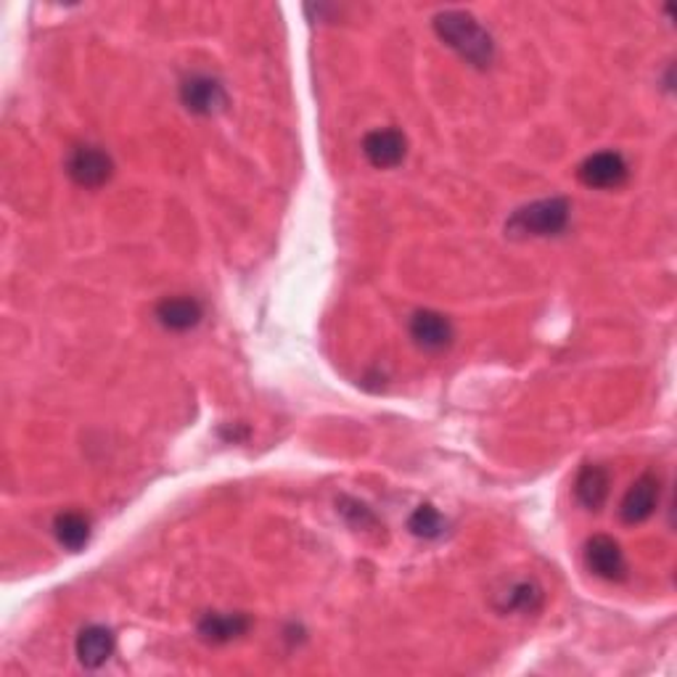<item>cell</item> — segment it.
I'll return each instance as SVG.
<instances>
[{"label":"cell","mask_w":677,"mask_h":677,"mask_svg":"<svg viewBox=\"0 0 677 677\" xmlns=\"http://www.w3.org/2000/svg\"><path fill=\"white\" fill-rule=\"evenodd\" d=\"M252 619L246 617V614H205L199 622V635L201 641L214 643V645H223L236 641V638L246 635V630H249Z\"/></svg>","instance_id":"12"},{"label":"cell","mask_w":677,"mask_h":677,"mask_svg":"<svg viewBox=\"0 0 677 677\" xmlns=\"http://www.w3.org/2000/svg\"><path fill=\"white\" fill-rule=\"evenodd\" d=\"M180 101L191 114L199 117H212V114L223 112L227 106L225 85L210 74H191L180 85Z\"/></svg>","instance_id":"4"},{"label":"cell","mask_w":677,"mask_h":677,"mask_svg":"<svg viewBox=\"0 0 677 677\" xmlns=\"http://www.w3.org/2000/svg\"><path fill=\"white\" fill-rule=\"evenodd\" d=\"M410 339L423 352H442L453 345L455 331L447 315L436 313V310H419L410 318Z\"/></svg>","instance_id":"7"},{"label":"cell","mask_w":677,"mask_h":677,"mask_svg":"<svg viewBox=\"0 0 677 677\" xmlns=\"http://www.w3.org/2000/svg\"><path fill=\"white\" fill-rule=\"evenodd\" d=\"M585 564L593 574L606 582H622L628 577V561L622 548L609 535H596L585 542Z\"/></svg>","instance_id":"6"},{"label":"cell","mask_w":677,"mask_h":677,"mask_svg":"<svg viewBox=\"0 0 677 677\" xmlns=\"http://www.w3.org/2000/svg\"><path fill=\"white\" fill-rule=\"evenodd\" d=\"M363 154L373 167L378 170H392L397 167L408 154V141L400 130L395 128H378L371 130L363 138Z\"/></svg>","instance_id":"9"},{"label":"cell","mask_w":677,"mask_h":677,"mask_svg":"<svg viewBox=\"0 0 677 677\" xmlns=\"http://www.w3.org/2000/svg\"><path fill=\"white\" fill-rule=\"evenodd\" d=\"M577 175L587 188H619L628 183L630 167L619 151H598L580 164Z\"/></svg>","instance_id":"5"},{"label":"cell","mask_w":677,"mask_h":677,"mask_svg":"<svg viewBox=\"0 0 677 677\" xmlns=\"http://www.w3.org/2000/svg\"><path fill=\"white\" fill-rule=\"evenodd\" d=\"M67 175L80 188H101L112 180L114 162L98 145H78L67 156Z\"/></svg>","instance_id":"3"},{"label":"cell","mask_w":677,"mask_h":677,"mask_svg":"<svg viewBox=\"0 0 677 677\" xmlns=\"http://www.w3.org/2000/svg\"><path fill=\"white\" fill-rule=\"evenodd\" d=\"M611 490V474L598 464H585L580 468L577 482H574V492L577 500L587 511H600Z\"/></svg>","instance_id":"13"},{"label":"cell","mask_w":677,"mask_h":677,"mask_svg":"<svg viewBox=\"0 0 677 677\" xmlns=\"http://www.w3.org/2000/svg\"><path fill=\"white\" fill-rule=\"evenodd\" d=\"M542 598H546V593H542V587L537 585L535 580H522V582H514V585L505 591L500 609L535 614L542 606Z\"/></svg>","instance_id":"15"},{"label":"cell","mask_w":677,"mask_h":677,"mask_svg":"<svg viewBox=\"0 0 677 677\" xmlns=\"http://www.w3.org/2000/svg\"><path fill=\"white\" fill-rule=\"evenodd\" d=\"M660 495H662L660 477H654V474H643V477H638L622 498V509H619L622 522L643 524L645 518H651V514H654L656 505H660Z\"/></svg>","instance_id":"8"},{"label":"cell","mask_w":677,"mask_h":677,"mask_svg":"<svg viewBox=\"0 0 677 677\" xmlns=\"http://www.w3.org/2000/svg\"><path fill=\"white\" fill-rule=\"evenodd\" d=\"M434 30L447 48H453L466 65L487 69L495 61V40L482 24L466 11H442L434 16Z\"/></svg>","instance_id":"1"},{"label":"cell","mask_w":677,"mask_h":677,"mask_svg":"<svg viewBox=\"0 0 677 677\" xmlns=\"http://www.w3.org/2000/svg\"><path fill=\"white\" fill-rule=\"evenodd\" d=\"M154 315L162 328L183 334L199 326L201 318H205V307H201V302L194 300V296L175 294V296H164L160 305H156Z\"/></svg>","instance_id":"10"},{"label":"cell","mask_w":677,"mask_h":677,"mask_svg":"<svg viewBox=\"0 0 677 677\" xmlns=\"http://www.w3.org/2000/svg\"><path fill=\"white\" fill-rule=\"evenodd\" d=\"M569 214H572V205H569L564 196H550V199L518 207L509 218V223H505V233H509L511 238L559 236L569 225Z\"/></svg>","instance_id":"2"},{"label":"cell","mask_w":677,"mask_h":677,"mask_svg":"<svg viewBox=\"0 0 677 677\" xmlns=\"http://www.w3.org/2000/svg\"><path fill=\"white\" fill-rule=\"evenodd\" d=\"M447 522L442 518L440 511L434 509L432 503H423L413 511V516L408 518V529L416 537H423V540H436V537L445 535Z\"/></svg>","instance_id":"16"},{"label":"cell","mask_w":677,"mask_h":677,"mask_svg":"<svg viewBox=\"0 0 677 677\" xmlns=\"http://www.w3.org/2000/svg\"><path fill=\"white\" fill-rule=\"evenodd\" d=\"M54 535L67 550L78 553L91 540V522H87V516L78 514V511H65V514L56 516Z\"/></svg>","instance_id":"14"},{"label":"cell","mask_w":677,"mask_h":677,"mask_svg":"<svg viewBox=\"0 0 677 677\" xmlns=\"http://www.w3.org/2000/svg\"><path fill=\"white\" fill-rule=\"evenodd\" d=\"M114 632L104 625H91L78 635V643H74V651H78V660L82 667L87 669H98L101 664H106L114 654Z\"/></svg>","instance_id":"11"}]
</instances>
